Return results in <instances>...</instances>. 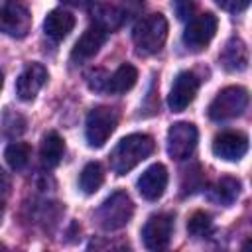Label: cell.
Instances as JSON below:
<instances>
[{
    "label": "cell",
    "instance_id": "cell-1",
    "mask_svg": "<svg viewBox=\"0 0 252 252\" xmlns=\"http://www.w3.org/2000/svg\"><path fill=\"white\" fill-rule=\"evenodd\" d=\"M156 144L154 138L148 134H130L124 136L114 150L110 152V169L116 175H124L130 169H134L140 161L152 156Z\"/></svg>",
    "mask_w": 252,
    "mask_h": 252
},
{
    "label": "cell",
    "instance_id": "cell-2",
    "mask_svg": "<svg viewBox=\"0 0 252 252\" xmlns=\"http://www.w3.org/2000/svg\"><path fill=\"white\" fill-rule=\"evenodd\" d=\"M132 39L138 53H158L167 39V20L163 18V14H150L142 18L132 32Z\"/></svg>",
    "mask_w": 252,
    "mask_h": 252
},
{
    "label": "cell",
    "instance_id": "cell-3",
    "mask_svg": "<svg viewBox=\"0 0 252 252\" xmlns=\"http://www.w3.org/2000/svg\"><path fill=\"white\" fill-rule=\"evenodd\" d=\"M134 215V203L126 191H114L96 209L94 219L104 230H118L130 222Z\"/></svg>",
    "mask_w": 252,
    "mask_h": 252
},
{
    "label": "cell",
    "instance_id": "cell-4",
    "mask_svg": "<svg viewBox=\"0 0 252 252\" xmlns=\"http://www.w3.org/2000/svg\"><path fill=\"white\" fill-rule=\"evenodd\" d=\"M248 106V91L244 87H226L222 89L213 102L209 104V118L222 122L240 116Z\"/></svg>",
    "mask_w": 252,
    "mask_h": 252
},
{
    "label": "cell",
    "instance_id": "cell-5",
    "mask_svg": "<svg viewBox=\"0 0 252 252\" xmlns=\"http://www.w3.org/2000/svg\"><path fill=\"white\" fill-rule=\"evenodd\" d=\"M32 28V14L24 0L0 2V32L10 37H26Z\"/></svg>",
    "mask_w": 252,
    "mask_h": 252
},
{
    "label": "cell",
    "instance_id": "cell-6",
    "mask_svg": "<svg viewBox=\"0 0 252 252\" xmlns=\"http://www.w3.org/2000/svg\"><path fill=\"white\" fill-rule=\"evenodd\" d=\"M118 124V116L110 106H96L89 112L85 124V136L91 148H100L112 136Z\"/></svg>",
    "mask_w": 252,
    "mask_h": 252
},
{
    "label": "cell",
    "instance_id": "cell-7",
    "mask_svg": "<svg viewBox=\"0 0 252 252\" xmlns=\"http://www.w3.org/2000/svg\"><path fill=\"white\" fill-rule=\"evenodd\" d=\"M217 28H219V22H217L215 14L205 12L201 16H195L189 20V24L183 32V43L191 51H201L211 43V39L217 33Z\"/></svg>",
    "mask_w": 252,
    "mask_h": 252
},
{
    "label": "cell",
    "instance_id": "cell-8",
    "mask_svg": "<svg viewBox=\"0 0 252 252\" xmlns=\"http://www.w3.org/2000/svg\"><path fill=\"white\" fill-rule=\"evenodd\" d=\"M171 234H173V215H169V213L152 215L142 228V240L148 250L167 248Z\"/></svg>",
    "mask_w": 252,
    "mask_h": 252
},
{
    "label": "cell",
    "instance_id": "cell-9",
    "mask_svg": "<svg viewBox=\"0 0 252 252\" xmlns=\"http://www.w3.org/2000/svg\"><path fill=\"white\" fill-rule=\"evenodd\" d=\"M197 128L191 122H175L167 130V154L173 159H185L197 146Z\"/></svg>",
    "mask_w": 252,
    "mask_h": 252
},
{
    "label": "cell",
    "instance_id": "cell-10",
    "mask_svg": "<svg viewBox=\"0 0 252 252\" xmlns=\"http://www.w3.org/2000/svg\"><path fill=\"white\" fill-rule=\"evenodd\" d=\"M197 89H199V79L193 71H181L173 85H171V91H169V96H167V106L173 110V112H183L195 98L197 94Z\"/></svg>",
    "mask_w": 252,
    "mask_h": 252
},
{
    "label": "cell",
    "instance_id": "cell-11",
    "mask_svg": "<svg viewBox=\"0 0 252 252\" xmlns=\"http://www.w3.org/2000/svg\"><path fill=\"white\" fill-rule=\"evenodd\" d=\"M248 152V138L242 132H220L213 140V154L220 159L236 161Z\"/></svg>",
    "mask_w": 252,
    "mask_h": 252
},
{
    "label": "cell",
    "instance_id": "cell-12",
    "mask_svg": "<svg viewBox=\"0 0 252 252\" xmlns=\"http://www.w3.org/2000/svg\"><path fill=\"white\" fill-rule=\"evenodd\" d=\"M47 81V69L41 63H30L16 79V94L22 100H33Z\"/></svg>",
    "mask_w": 252,
    "mask_h": 252
},
{
    "label": "cell",
    "instance_id": "cell-13",
    "mask_svg": "<svg viewBox=\"0 0 252 252\" xmlns=\"http://www.w3.org/2000/svg\"><path fill=\"white\" fill-rule=\"evenodd\" d=\"M167 187V169L161 163L150 165L138 179V191L146 201H158Z\"/></svg>",
    "mask_w": 252,
    "mask_h": 252
},
{
    "label": "cell",
    "instance_id": "cell-14",
    "mask_svg": "<svg viewBox=\"0 0 252 252\" xmlns=\"http://www.w3.org/2000/svg\"><path fill=\"white\" fill-rule=\"evenodd\" d=\"M106 32L98 26H91L85 30V33L77 39L73 51H71V59L73 61H85V59H91L93 55L98 53V49L104 45L106 41Z\"/></svg>",
    "mask_w": 252,
    "mask_h": 252
},
{
    "label": "cell",
    "instance_id": "cell-15",
    "mask_svg": "<svg viewBox=\"0 0 252 252\" xmlns=\"http://www.w3.org/2000/svg\"><path fill=\"white\" fill-rule=\"evenodd\" d=\"M220 63L226 71L240 73L248 67V47L240 37H232L226 41V45L220 51Z\"/></svg>",
    "mask_w": 252,
    "mask_h": 252
},
{
    "label": "cell",
    "instance_id": "cell-16",
    "mask_svg": "<svg viewBox=\"0 0 252 252\" xmlns=\"http://www.w3.org/2000/svg\"><path fill=\"white\" fill-rule=\"evenodd\" d=\"M75 28V16L67 10H51L43 20V32L53 41H61Z\"/></svg>",
    "mask_w": 252,
    "mask_h": 252
},
{
    "label": "cell",
    "instance_id": "cell-17",
    "mask_svg": "<svg viewBox=\"0 0 252 252\" xmlns=\"http://www.w3.org/2000/svg\"><path fill=\"white\" fill-rule=\"evenodd\" d=\"M65 154V142L57 132H47L41 140V148H39V156H41V163L45 167H55L59 165L61 158Z\"/></svg>",
    "mask_w": 252,
    "mask_h": 252
},
{
    "label": "cell",
    "instance_id": "cell-18",
    "mask_svg": "<svg viewBox=\"0 0 252 252\" xmlns=\"http://www.w3.org/2000/svg\"><path fill=\"white\" fill-rule=\"evenodd\" d=\"M240 193V181L234 177H220L211 189H209V199L217 205H232Z\"/></svg>",
    "mask_w": 252,
    "mask_h": 252
},
{
    "label": "cell",
    "instance_id": "cell-19",
    "mask_svg": "<svg viewBox=\"0 0 252 252\" xmlns=\"http://www.w3.org/2000/svg\"><path fill=\"white\" fill-rule=\"evenodd\" d=\"M124 18H126L124 12H122L120 8H116L114 4H98V6L93 10L94 26L102 28L106 33L118 30V28L124 24Z\"/></svg>",
    "mask_w": 252,
    "mask_h": 252
},
{
    "label": "cell",
    "instance_id": "cell-20",
    "mask_svg": "<svg viewBox=\"0 0 252 252\" xmlns=\"http://www.w3.org/2000/svg\"><path fill=\"white\" fill-rule=\"evenodd\" d=\"M138 81V71L134 65L130 63H122L112 75H108V85H106V91L108 93H114V94H120V93H126L130 91Z\"/></svg>",
    "mask_w": 252,
    "mask_h": 252
},
{
    "label": "cell",
    "instance_id": "cell-21",
    "mask_svg": "<svg viewBox=\"0 0 252 252\" xmlns=\"http://www.w3.org/2000/svg\"><path fill=\"white\" fill-rule=\"evenodd\" d=\"M104 183V169L98 161H89L83 171H81V177H79V185L85 193H94L100 189V185Z\"/></svg>",
    "mask_w": 252,
    "mask_h": 252
},
{
    "label": "cell",
    "instance_id": "cell-22",
    "mask_svg": "<svg viewBox=\"0 0 252 252\" xmlns=\"http://www.w3.org/2000/svg\"><path fill=\"white\" fill-rule=\"evenodd\" d=\"M30 156H32V148L28 144H24V142H12L4 152V158H6L8 165L12 169H16V171H20V169H24L28 165Z\"/></svg>",
    "mask_w": 252,
    "mask_h": 252
},
{
    "label": "cell",
    "instance_id": "cell-23",
    "mask_svg": "<svg viewBox=\"0 0 252 252\" xmlns=\"http://www.w3.org/2000/svg\"><path fill=\"white\" fill-rule=\"evenodd\" d=\"M211 228H213V220H211V217H209L207 213H203V211L193 213V217L187 220V232H189L191 236H195V238L207 236V234L211 232Z\"/></svg>",
    "mask_w": 252,
    "mask_h": 252
},
{
    "label": "cell",
    "instance_id": "cell-24",
    "mask_svg": "<svg viewBox=\"0 0 252 252\" xmlns=\"http://www.w3.org/2000/svg\"><path fill=\"white\" fill-rule=\"evenodd\" d=\"M201 187H203V171L195 163L189 169H185V173H183V181H181V189L183 191H181V195H191Z\"/></svg>",
    "mask_w": 252,
    "mask_h": 252
},
{
    "label": "cell",
    "instance_id": "cell-25",
    "mask_svg": "<svg viewBox=\"0 0 252 252\" xmlns=\"http://www.w3.org/2000/svg\"><path fill=\"white\" fill-rule=\"evenodd\" d=\"M106 85H108V73L102 71V69H94L91 75H89V87L96 93L100 91H106Z\"/></svg>",
    "mask_w": 252,
    "mask_h": 252
},
{
    "label": "cell",
    "instance_id": "cell-26",
    "mask_svg": "<svg viewBox=\"0 0 252 252\" xmlns=\"http://www.w3.org/2000/svg\"><path fill=\"white\" fill-rule=\"evenodd\" d=\"M171 6L179 20H189L193 14V0H171Z\"/></svg>",
    "mask_w": 252,
    "mask_h": 252
},
{
    "label": "cell",
    "instance_id": "cell-27",
    "mask_svg": "<svg viewBox=\"0 0 252 252\" xmlns=\"http://www.w3.org/2000/svg\"><path fill=\"white\" fill-rule=\"evenodd\" d=\"M215 2L226 12H242L250 4V0H215Z\"/></svg>",
    "mask_w": 252,
    "mask_h": 252
},
{
    "label": "cell",
    "instance_id": "cell-28",
    "mask_svg": "<svg viewBox=\"0 0 252 252\" xmlns=\"http://www.w3.org/2000/svg\"><path fill=\"white\" fill-rule=\"evenodd\" d=\"M8 189H10V181L6 177V173L0 169V220L4 215V207H6V199H8Z\"/></svg>",
    "mask_w": 252,
    "mask_h": 252
},
{
    "label": "cell",
    "instance_id": "cell-29",
    "mask_svg": "<svg viewBox=\"0 0 252 252\" xmlns=\"http://www.w3.org/2000/svg\"><path fill=\"white\" fill-rule=\"evenodd\" d=\"M65 4H69V6H75V8H89V6H93L96 0H63Z\"/></svg>",
    "mask_w": 252,
    "mask_h": 252
},
{
    "label": "cell",
    "instance_id": "cell-30",
    "mask_svg": "<svg viewBox=\"0 0 252 252\" xmlns=\"http://www.w3.org/2000/svg\"><path fill=\"white\" fill-rule=\"evenodd\" d=\"M2 87H4V77H2V73H0V91H2Z\"/></svg>",
    "mask_w": 252,
    "mask_h": 252
},
{
    "label": "cell",
    "instance_id": "cell-31",
    "mask_svg": "<svg viewBox=\"0 0 252 252\" xmlns=\"http://www.w3.org/2000/svg\"><path fill=\"white\" fill-rule=\"evenodd\" d=\"M0 250H6V246H4V244H2V242H0Z\"/></svg>",
    "mask_w": 252,
    "mask_h": 252
}]
</instances>
